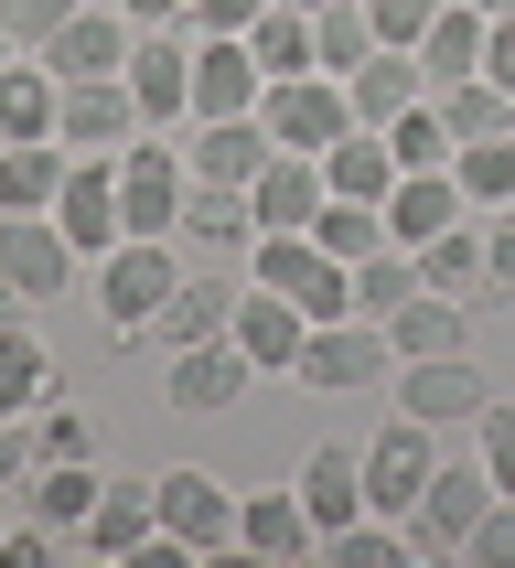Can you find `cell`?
I'll list each match as a JSON object with an SVG mask.
<instances>
[{
  "label": "cell",
  "mask_w": 515,
  "mask_h": 568,
  "mask_svg": "<svg viewBox=\"0 0 515 568\" xmlns=\"http://www.w3.org/2000/svg\"><path fill=\"white\" fill-rule=\"evenodd\" d=\"M290 494H301V515L322 526V547L344 537V526H365V462H354L344 440H322L312 462H301V483H290Z\"/></svg>",
  "instance_id": "obj_19"
},
{
  "label": "cell",
  "mask_w": 515,
  "mask_h": 568,
  "mask_svg": "<svg viewBox=\"0 0 515 568\" xmlns=\"http://www.w3.org/2000/svg\"><path fill=\"white\" fill-rule=\"evenodd\" d=\"M140 97H129V75H75V87L54 97V140L64 151H97V161H119L129 140H140Z\"/></svg>",
  "instance_id": "obj_10"
},
{
  "label": "cell",
  "mask_w": 515,
  "mask_h": 568,
  "mask_svg": "<svg viewBox=\"0 0 515 568\" xmlns=\"http://www.w3.org/2000/svg\"><path fill=\"white\" fill-rule=\"evenodd\" d=\"M0 268L22 280V301H54V290H75V236L54 215H0Z\"/></svg>",
  "instance_id": "obj_18"
},
{
  "label": "cell",
  "mask_w": 515,
  "mask_h": 568,
  "mask_svg": "<svg viewBox=\"0 0 515 568\" xmlns=\"http://www.w3.org/2000/svg\"><path fill=\"white\" fill-rule=\"evenodd\" d=\"M483 75H494V87L515 97V11H505V22H494V32H483Z\"/></svg>",
  "instance_id": "obj_51"
},
{
  "label": "cell",
  "mask_w": 515,
  "mask_h": 568,
  "mask_svg": "<svg viewBox=\"0 0 515 568\" xmlns=\"http://www.w3.org/2000/svg\"><path fill=\"white\" fill-rule=\"evenodd\" d=\"M258 129H269L280 151H312L322 161L354 129V97H344V75H280V87L258 97Z\"/></svg>",
  "instance_id": "obj_8"
},
{
  "label": "cell",
  "mask_w": 515,
  "mask_h": 568,
  "mask_svg": "<svg viewBox=\"0 0 515 568\" xmlns=\"http://www.w3.org/2000/svg\"><path fill=\"white\" fill-rule=\"evenodd\" d=\"M248 54H258V75L280 87V75H322V43H312V11H290V0H269L248 22Z\"/></svg>",
  "instance_id": "obj_31"
},
{
  "label": "cell",
  "mask_w": 515,
  "mask_h": 568,
  "mask_svg": "<svg viewBox=\"0 0 515 568\" xmlns=\"http://www.w3.org/2000/svg\"><path fill=\"white\" fill-rule=\"evenodd\" d=\"M473 11H483V22H505V11H515V0H473Z\"/></svg>",
  "instance_id": "obj_54"
},
{
  "label": "cell",
  "mask_w": 515,
  "mask_h": 568,
  "mask_svg": "<svg viewBox=\"0 0 515 568\" xmlns=\"http://www.w3.org/2000/svg\"><path fill=\"white\" fill-rule=\"evenodd\" d=\"M258 11H269V0H193L183 22H193V32H248Z\"/></svg>",
  "instance_id": "obj_50"
},
{
  "label": "cell",
  "mask_w": 515,
  "mask_h": 568,
  "mask_svg": "<svg viewBox=\"0 0 515 568\" xmlns=\"http://www.w3.org/2000/svg\"><path fill=\"white\" fill-rule=\"evenodd\" d=\"M430 290V268H418V247H376V257H354V312H397V301H418Z\"/></svg>",
  "instance_id": "obj_35"
},
{
  "label": "cell",
  "mask_w": 515,
  "mask_h": 568,
  "mask_svg": "<svg viewBox=\"0 0 515 568\" xmlns=\"http://www.w3.org/2000/svg\"><path fill=\"white\" fill-rule=\"evenodd\" d=\"M32 54L54 64L64 87H75V75H119L129 64V11H75V22H64L54 43H32Z\"/></svg>",
  "instance_id": "obj_25"
},
{
  "label": "cell",
  "mask_w": 515,
  "mask_h": 568,
  "mask_svg": "<svg viewBox=\"0 0 515 568\" xmlns=\"http://www.w3.org/2000/svg\"><path fill=\"white\" fill-rule=\"evenodd\" d=\"M290 386H312V397H376V386H397V344H386V322L376 312L312 322V344H301Z\"/></svg>",
  "instance_id": "obj_2"
},
{
  "label": "cell",
  "mask_w": 515,
  "mask_h": 568,
  "mask_svg": "<svg viewBox=\"0 0 515 568\" xmlns=\"http://www.w3.org/2000/svg\"><path fill=\"white\" fill-rule=\"evenodd\" d=\"M312 43H322V75H354V64L376 54V22H365V0H333V11H312Z\"/></svg>",
  "instance_id": "obj_41"
},
{
  "label": "cell",
  "mask_w": 515,
  "mask_h": 568,
  "mask_svg": "<svg viewBox=\"0 0 515 568\" xmlns=\"http://www.w3.org/2000/svg\"><path fill=\"white\" fill-rule=\"evenodd\" d=\"M269 151H280V140H269L258 119H193V140H183V172H193V183H236V193H248Z\"/></svg>",
  "instance_id": "obj_21"
},
{
  "label": "cell",
  "mask_w": 515,
  "mask_h": 568,
  "mask_svg": "<svg viewBox=\"0 0 515 568\" xmlns=\"http://www.w3.org/2000/svg\"><path fill=\"white\" fill-rule=\"evenodd\" d=\"M183 193H193V172H183V140H129L119 151V204H129V236H172V215H183Z\"/></svg>",
  "instance_id": "obj_11"
},
{
  "label": "cell",
  "mask_w": 515,
  "mask_h": 568,
  "mask_svg": "<svg viewBox=\"0 0 515 568\" xmlns=\"http://www.w3.org/2000/svg\"><path fill=\"white\" fill-rule=\"evenodd\" d=\"M43 397H54V354L11 322V333H0V418H32Z\"/></svg>",
  "instance_id": "obj_34"
},
{
  "label": "cell",
  "mask_w": 515,
  "mask_h": 568,
  "mask_svg": "<svg viewBox=\"0 0 515 568\" xmlns=\"http://www.w3.org/2000/svg\"><path fill=\"white\" fill-rule=\"evenodd\" d=\"M441 429H430V418H386L376 440L354 450V462H365V515H386V526H397V515L418 505V494H430V473H441Z\"/></svg>",
  "instance_id": "obj_7"
},
{
  "label": "cell",
  "mask_w": 515,
  "mask_h": 568,
  "mask_svg": "<svg viewBox=\"0 0 515 568\" xmlns=\"http://www.w3.org/2000/svg\"><path fill=\"white\" fill-rule=\"evenodd\" d=\"M161 494V537L193 547V558H225L236 547V494H225V473H204V462H172V473H151Z\"/></svg>",
  "instance_id": "obj_6"
},
{
  "label": "cell",
  "mask_w": 515,
  "mask_h": 568,
  "mask_svg": "<svg viewBox=\"0 0 515 568\" xmlns=\"http://www.w3.org/2000/svg\"><path fill=\"white\" fill-rule=\"evenodd\" d=\"M290 11H333V0H290Z\"/></svg>",
  "instance_id": "obj_55"
},
{
  "label": "cell",
  "mask_w": 515,
  "mask_h": 568,
  "mask_svg": "<svg viewBox=\"0 0 515 568\" xmlns=\"http://www.w3.org/2000/svg\"><path fill=\"white\" fill-rule=\"evenodd\" d=\"M75 537H87V558H140V547H161V494L151 483H97V515L87 526H75Z\"/></svg>",
  "instance_id": "obj_20"
},
{
  "label": "cell",
  "mask_w": 515,
  "mask_h": 568,
  "mask_svg": "<svg viewBox=\"0 0 515 568\" xmlns=\"http://www.w3.org/2000/svg\"><path fill=\"white\" fill-rule=\"evenodd\" d=\"M54 547H64V526H43V515H32V526H11V537H0V568H54Z\"/></svg>",
  "instance_id": "obj_49"
},
{
  "label": "cell",
  "mask_w": 515,
  "mask_h": 568,
  "mask_svg": "<svg viewBox=\"0 0 515 568\" xmlns=\"http://www.w3.org/2000/svg\"><path fill=\"white\" fill-rule=\"evenodd\" d=\"M258 97H269V75H258L248 32H204L193 43V119H258Z\"/></svg>",
  "instance_id": "obj_16"
},
{
  "label": "cell",
  "mask_w": 515,
  "mask_h": 568,
  "mask_svg": "<svg viewBox=\"0 0 515 568\" xmlns=\"http://www.w3.org/2000/svg\"><path fill=\"white\" fill-rule=\"evenodd\" d=\"M312 247H322V257H344V268H354V257L397 247V236H386V204H344V193H333V204L312 215Z\"/></svg>",
  "instance_id": "obj_36"
},
{
  "label": "cell",
  "mask_w": 515,
  "mask_h": 568,
  "mask_svg": "<svg viewBox=\"0 0 515 568\" xmlns=\"http://www.w3.org/2000/svg\"><path fill=\"white\" fill-rule=\"evenodd\" d=\"M462 215H473V193L451 183V172H397V193H386V236H397V247H430V236H451Z\"/></svg>",
  "instance_id": "obj_22"
},
{
  "label": "cell",
  "mask_w": 515,
  "mask_h": 568,
  "mask_svg": "<svg viewBox=\"0 0 515 568\" xmlns=\"http://www.w3.org/2000/svg\"><path fill=\"white\" fill-rule=\"evenodd\" d=\"M483 32H494V22H483L473 0H441V22L418 32V75H430V97L462 87V75H483Z\"/></svg>",
  "instance_id": "obj_27"
},
{
  "label": "cell",
  "mask_w": 515,
  "mask_h": 568,
  "mask_svg": "<svg viewBox=\"0 0 515 568\" xmlns=\"http://www.w3.org/2000/svg\"><path fill=\"white\" fill-rule=\"evenodd\" d=\"M418 268H430V290H451V301H483V225L462 215L451 236H430V247H418Z\"/></svg>",
  "instance_id": "obj_39"
},
{
  "label": "cell",
  "mask_w": 515,
  "mask_h": 568,
  "mask_svg": "<svg viewBox=\"0 0 515 568\" xmlns=\"http://www.w3.org/2000/svg\"><path fill=\"white\" fill-rule=\"evenodd\" d=\"M225 333L248 344V365H258V376H290V365H301V344H312V312L248 280V290H236V322H225Z\"/></svg>",
  "instance_id": "obj_17"
},
{
  "label": "cell",
  "mask_w": 515,
  "mask_h": 568,
  "mask_svg": "<svg viewBox=\"0 0 515 568\" xmlns=\"http://www.w3.org/2000/svg\"><path fill=\"white\" fill-rule=\"evenodd\" d=\"M344 97H354V119L365 129H386V119H408L418 97H430V75H418V54H397V43H376V54L344 75Z\"/></svg>",
  "instance_id": "obj_26"
},
{
  "label": "cell",
  "mask_w": 515,
  "mask_h": 568,
  "mask_svg": "<svg viewBox=\"0 0 515 568\" xmlns=\"http://www.w3.org/2000/svg\"><path fill=\"white\" fill-rule=\"evenodd\" d=\"M473 462L494 473V494H515V397H494V408L473 418Z\"/></svg>",
  "instance_id": "obj_44"
},
{
  "label": "cell",
  "mask_w": 515,
  "mask_h": 568,
  "mask_svg": "<svg viewBox=\"0 0 515 568\" xmlns=\"http://www.w3.org/2000/svg\"><path fill=\"white\" fill-rule=\"evenodd\" d=\"M75 11H87V0H0V22H11V43H22V54H32V43H54Z\"/></svg>",
  "instance_id": "obj_45"
},
{
  "label": "cell",
  "mask_w": 515,
  "mask_h": 568,
  "mask_svg": "<svg viewBox=\"0 0 515 568\" xmlns=\"http://www.w3.org/2000/svg\"><path fill=\"white\" fill-rule=\"evenodd\" d=\"M225 322H236V280H215V268H193V280L172 290V312H161V354H172V344H215Z\"/></svg>",
  "instance_id": "obj_32"
},
{
  "label": "cell",
  "mask_w": 515,
  "mask_h": 568,
  "mask_svg": "<svg viewBox=\"0 0 515 568\" xmlns=\"http://www.w3.org/2000/svg\"><path fill=\"white\" fill-rule=\"evenodd\" d=\"M386 344H397V365H408V354H473V301L418 290V301H397V312H386Z\"/></svg>",
  "instance_id": "obj_24"
},
{
  "label": "cell",
  "mask_w": 515,
  "mask_h": 568,
  "mask_svg": "<svg viewBox=\"0 0 515 568\" xmlns=\"http://www.w3.org/2000/svg\"><path fill=\"white\" fill-rule=\"evenodd\" d=\"M193 43H204V32L193 22H140L129 32V97H140V119L151 129H172V119H193Z\"/></svg>",
  "instance_id": "obj_4"
},
{
  "label": "cell",
  "mask_w": 515,
  "mask_h": 568,
  "mask_svg": "<svg viewBox=\"0 0 515 568\" xmlns=\"http://www.w3.org/2000/svg\"><path fill=\"white\" fill-rule=\"evenodd\" d=\"M322 183L344 193V204H386V193H397V151H386V129H365V119H354L344 140L322 151Z\"/></svg>",
  "instance_id": "obj_28"
},
{
  "label": "cell",
  "mask_w": 515,
  "mask_h": 568,
  "mask_svg": "<svg viewBox=\"0 0 515 568\" xmlns=\"http://www.w3.org/2000/svg\"><path fill=\"white\" fill-rule=\"evenodd\" d=\"M483 515H494V473H483V462H441L430 494H418L397 526H408V558H462Z\"/></svg>",
  "instance_id": "obj_3"
},
{
  "label": "cell",
  "mask_w": 515,
  "mask_h": 568,
  "mask_svg": "<svg viewBox=\"0 0 515 568\" xmlns=\"http://www.w3.org/2000/svg\"><path fill=\"white\" fill-rule=\"evenodd\" d=\"M75 151L64 140H0V215H54Z\"/></svg>",
  "instance_id": "obj_23"
},
{
  "label": "cell",
  "mask_w": 515,
  "mask_h": 568,
  "mask_svg": "<svg viewBox=\"0 0 515 568\" xmlns=\"http://www.w3.org/2000/svg\"><path fill=\"white\" fill-rule=\"evenodd\" d=\"M473 568H515V494H494V515L473 526V547H462Z\"/></svg>",
  "instance_id": "obj_48"
},
{
  "label": "cell",
  "mask_w": 515,
  "mask_h": 568,
  "mask_svg": "<svg viewBox=\"0 0 515 568\" xmlns=\"http://www.w3.org/2000/svg\"><path fill=\"white\" fill-rule=\"evenodd\" d=\"M43 473V440H32V418H0V494H32Z\"/></svg>",
  "instance_id": "obj_47"
},
{
  "label": "cell",
  "mask_w": 515,
  "mask_h": 568,
  "mask_svg": "<svg viewBox=\"0 0 515 568\" xmlns=\"http://www.w3.org/2000/svg\"><path fill=\"white\" fill-rule=\"evenodd\" d=\"M236 547H248V558H312L322 526L301 515V494H248V505H236Z\"/></svg>",
  "instance_id": "obj_30"
},
{
  "label": "cell",
  "mask_w": 515,
  "mask_h": 568,
  "mask_svg": "<svg viewBox=\"0 0 515 568\" xmlns=\"http://www.w3.org/2000/svg\"><path fill=\"white\" fill-rule=\"evenodd\" d=\"M32 440H43V462H97V418L75 408V397H43V408H32Z\"/></svg>",
  "instance_id": "obj_42"
},
{
  "label": "cell",
  "mask_w": 515,
  "mask_h": 568,
  "mask_svg": "<svg viewBox=\"0 0 515 568\" xmlns=\"http://www.w3.org/2000/svg\"><path fill=\"white\" fill-rule=\"evenodd\" d=\"M451 183L473 193V215H505V204H515V129L462 140V151H451Z\"/></svg>",
  "instance_id": "obj_33"
},
{
  "label": "cell",
  "mask_w": 515,
  "mask_h": 568,
  "mask_svg": "<svg viewBox=\"0 0 515 568\" xmlns=\"http://www.w3.org/2000/svg\"><path fill=\"white\" fill-rule=\"evenodd\" d=\"M248 280L280 290V301H301L312 322H344L354 312V268H344V257H322L312 236H258V247H248Z\"/></svg>",
  "instance_id": "obj_5"
},
{
  "label": "cell",
  "mask_w": 515,
  "mask_h": 568,
  "mask_svg": "<svg viewBox=\"0 0 515 568\" xmlns=\"http://www.w3.org/2000/svg\"><path fill=\"white\" fill-rule=\"evenodd\" d=\"M54 97H64L54 64L11 54V64H0V140H54Z\"/></svg>",
  "instance_id": "obj_29"
},
{
  "label": "cell",
  "mask_w": 515,
  "mask_h": 568,
  "mask_svg": "<svg viewBox=\"0 0 515 568\" xmlns=\"http://www.w3.org/2000/svg\"><path fill=\"white\" fill-rule=\"evenodd\" d=\"M365 22H376V43H397V54H418V32L441 22V0H365Z\"/></svg>",
  "instance_id": "obj_46"
},
{
  "label": "cell",
  "mask_w": 515,
  "mask_h": 568,
  "mask_svg": "<svg viewBox=\"0 0 515 568\" xmlns=\"http://www.w3.org/2000/svg\"><path fill=\"white\" fill-rule=\"evenodd\" d=\"M183 280H193V268H183L172 236H119V247L97 257V312H108V333H119V344H151Z\"/></svg>",
  "instance_id": "obj_1"
},
{
  "label": "cell",
  "mask_w": 515,
  "mask_h": 568,
  "mask_svg": "<svg viewBox=\"0 0 515 568\" xmlns=\"http://www.w3.org/2000/svg\"><path fill=\"white\" fill-rule=\"evenodd\" d=\"M430 108H441L451 140H494V129H515V97L494 87V75H462V87H441Z\"/></svg>",
  "instance_id": "obj_37"
},
{
  "label": "cell",
  "mask_w": 515,
  "mask_h": 568,
  "mask_svg": "<svg viewBox=\"0 0 515 568\" xmlns=\"http://www.w3.org/2000/svg\"><path fill=\"white\" fill-rule=\"evenodd\" d=\"M11 322H22V280H11V268H0V333H11Z\"/></svg>",
  "instance_id": "obj_53"
},
{
  "label": "cell",
  "mask_w": 515,
  "mask_h": 568,
  "mask_svg": "<svg viewBox=\"0 0 515 568\" xmlns=\"http://www.w3.org/2000/svg\"><path fill=\"white\" fill-rule=\"evenodd\" d=\"M172 247L204 257V268L248 257V247H258V204H248L236 183H193V193H183V215H172Z\"/></svg>",
  "instance_id": "obj_14"
},
{
  "label": "cell",
  "mask_w": 515,
  "mask_h": 568,
  "mask_svg": "<svg viewBox=\"0 0 515 568\" xmlns=\"http://www.w3.org/2000/svg\"><path fill=\"white\" fill-rule=\"evenodd\" d=\"M32 515L75 537V526L97 515V462H43V473H32Z\"/></svg>",
  "instance_id": "obj_38"
},
{
  "label": "cell",
  "mask_w": 515,
  "mask_h": 568,
  "mask_svg": "<svg viewBox=\"0 0 515 568\" xmlns=\"http://www.w3.org/2000/svg\"><path fill=\"white\" fill-rule=\"evenodd\" d=\"M505 301H515V204L483 215V301L473 312H505Z\"/></svg>",
  "instance_id": "obj_43"
},
{
  "label": "cell",
  "mask_w": 515,
  "mask_h": 568,
  "mask_svg": "<svg viewBox=\"0 0 515 568\" xmlns=\"http://www.w3.org/2000/svg\"><path fill=\"white\" fill-rule=\"evenodd\" d=\"M54 225L75 236V257H108L129 236V204H119V161H97V151H75V172H64V193H54Z\"/></svg>",
  "instance_id": "obj_13"
},
{
  "label": "cell",
  "mask_w": 515,
  "mask_h": 568,
  "mask_svg": "<svg viewBox=\"0 0 515 568\" xmlns=\"http://www.w3.org/2000/svg\"><path fill=\"white\" fill-rule=\"evenodd\" d=\"M0 537H11V526H0Z\"/></svg>",
  "instance_id": "obj_56"
},
{
  "label": "cell",
  "mask_w": 515,
  "mask_h": 568,
  "mask_svg": "<svg viewBox=\"0 0 515 568\" xmlns=\"http://www.w3.org/2000/svg\"><path fill=\"white\" fill-rule=\"evenodd\" d=\"M248 204H258V236H312V215L333 204V183H322L312 151H269L258 183H248Z\"/></svg>",
  "instance_id": "obj_15"
},
{
  "label": "cell",
  "mask_w": 515,
  "mask_h": 568,
  "mask_svg": "<svg viewBox=\"0 0 515 568\" xmlns=\"http://www.w3.org/2000/svg\"><path fill=\"white\" fill-rule=\"evenodd\" d=\"M386 151H397V172H451V151H462V140H451V129H441V108L418 97L408 119H386Z\"/></svg>",
  "instance_id": "obj_40"
},
{
  "label": "cell",
  "mask_w": 515,
  "mask_h": 568,
  "mask_svg": "<svg viewBox=\"0 0 515 568\" xmlns=\"http://www.w3.org/2000/svg\"><path fill=\"white\" fill-rule=\"evenodd\" d=\"M494 408V386L473 376V354H408L397 365V418H430V429H473Z\"/></svg>",
  "instance_id": "obj_12"
},
{
  "label": "cell",
  "mask_w": 515,
  "mask_h": 568,
  "mask_svg": "<svg viewBox=\"0 0 515 568\" xmlns=\"http://www.w3.org/2000/svg\"><path fill=\"white\" fill-rule=\"evenodd\" d=\"M119 11H129V22H183L193 0H119Z\"/></svg>",
  "instance_id": "obj_52"
},
{
  "label": "cell",
  "mask_w": 515,
  "mask_h": 568,
  "mask_svg": "<svg viewBox=\"0 0 515 568\" xmlns=\"http://www.w3.org/2000/svg\"><path fill=\"white\" fill-rule=\"evenodd\" d=\"M248 386H258V365H248V344H236V333H215V344H172V354H161V397H172V408H193V418H225Z\"/></svg>",
  "instance_id": "obj_9"
}]
</instances>
